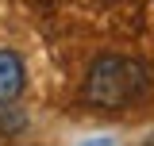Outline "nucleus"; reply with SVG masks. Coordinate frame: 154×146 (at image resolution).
Returning <instances> with one entry per match:
<instances>
[{
  "label": "nucleus",
  "mask_w": 154,
  "mask_h": 146,
  "mask_svg": "<svg viewBox=\"0 0 154 146\" xmlns=\"http://www.w3.org/2000/svg\"><path fill=\"white\" fill-rule=\"evenodd\" d=\"M154 73L143 58L135 54H100L93 58V65L85 69L81 81V100L89 108H127L139 96H146Z\"/></svg>",
  "instance_id": "obj_1"
},
{
  "label": "nucleus",
  "mask_w": 154,
  "mask_h": 146,
  "mask_svg": "<svg viewBox=\"0 0 154 146\" xmlns=\"http://www.w3.org/2000/svg\"><path fill=\"white\" fill-rule=\"evenodd\" d=\"M27 85V65L16 50L0 46V104H16L19 92Z\"/></svg>",
  "instance_id": "obj_2"
},
{
  "label": "nucleus",
  "mask_w": 154,
  "mask_h": 146,
  "mask_svg": "<svg viewBox=\"0 0 154 146\" xmlns=\"http://www.w3.org/2000/svg\"><path fill=\"white\" fill-rule=\"evenodd\" d=\"M27 123H23V111L12 108V104H0V135H16V131H23Z\"/></svg>",
  "instance_id": "obj_3"
},
{
  "label": "nucleus",
  "mask_w": 154,
  "mask_h": 146,
  "mask_svg": "<svg viewBox=\"0 0 154 146\" xmlns=\"http://www.w3.org/2000/svg\"><path fill=\"white\" fill-rule=\"evenodd\" d=\"M81 146H116V138H104V135H100V138H85Z\"/></svg>",
  "instance_id": "obj_4"
}]
</instances>
